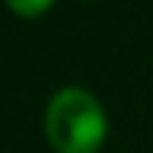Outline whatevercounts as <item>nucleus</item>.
<instances>
[{
  "instance_id": "1",
  "label": "nucleus",
  "mask_w": 153,
  "mask_h": 153,
  "mask_svg": "<svg viewBox=\"0 0 153 153\" xmlns=\"http://www.w3.org/2000/svg\"><path fill=\"white\" fill-rule=\"evenodd\" d=\"M44 134L56 153H97L106 137V113L85 88H62L44 109Z\"/></svg>"
},
{
  "instance_id": "2",
  "label": "nucleus",
  "mask_w": 153,
  "mask_h": 153,
  "mask_svg": "<svg viewBox=\"0 0 153 153\" xmlns=\"http://www.w3.org/2000/svg\"><path fill=\"white\" fill-rule=\"evenodd\" d=\"M6 6L22 19H38L53 6V0H6Z\"/></svg>"
}]
</instances>
